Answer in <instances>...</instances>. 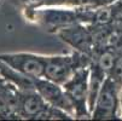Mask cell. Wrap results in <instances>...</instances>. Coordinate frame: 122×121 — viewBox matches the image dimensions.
<instances>
[{
	"mask_svg": "<svg viewBox=\"0 0 122 121\" xmlns=\"http://www.w3.org/2000/svg\"><path fill=\"white\" fill-rule=\"evenodd\" d=\"M50 104L41 97L36 90L20 91L18 111L21 119L38 120Z\"/></svg>",
	"mask_w": 122,
	"mask_h": 121,
	"instance_id": "obj_8",
	"label": "cell"
},
{
	"mask_svg": "<svg viewBox=\"0 0 122 121\" xmlns=\"http://www.w3.org/2000/svg\"><path fill=\"white\" fill-rule=\"evenodd\" d=\"M34 84H35V90L41 95V97L50 105L66 111L75 119L74 108L62 85L51 81L46 78H38L34 80Z\"/></svg>",
	"mask_w": 122,
	"mask_h": 121,
	"instance_id": "obj_7",
	"label": "cell"
},
{
	"mask_svg": "<svg viewBox=\"0 0 122 121\" xmlns=\"http://www.w3.org/2000/svg\"><path fill=\"white\" fill-rule=\"evenodd\" d=\"M45 57L33 52H4L0 53V62L30 79H38L44 78Z\"/></svg>",
	"mask_w": 122,
	"mask_h": 121,
	"instance_id": "obj_5",
	"label": "cell"
},
{
	"mask_svg": "<svg viewBox=\"0 0 122 121\" xmlns=\"http://www.w3.org/2000/svg\"><path fill=\"white\" fill-rule=\"evenodd\" d=\"M57 35L75 51L88 55L93 58L96 52V40L90 24L75 23L56 33Z\"/></svg>",
	"mask_w": 122,
	"mask_h": 121,
	"instance_id": "obj_6",
	"label": "cell"
},
{
	"mask_svg": "<svg viewBox=\"0 0 122 121\" xmlns=\"http://www.w3.org/2000/svg\"><path fill=\"white\" fill-rule=\"evenodd\" d=\"M92 120H117L121 116V86L110 76L104 81L91 113Z\"/></svg>",
	"mask_w": 122,
	"mask_h": 121,
	"instance_id": "obj_4",
	"label": "cell"
},
{
	"mask_svg": "<svg viewBox=\"0 0 122 121\" xmlns=\"http://www.w3.org/2000/svg\"><path fill=\"white\" fill-rule=\"evenodd\" d=\"M35 18L47 30L57 33L61 29L75 23L92 24L96 18V10H71V9H44L35 12Z\"/></svg>",
	"mask_w": 122,
	"mask_h": 121,
	"instance_id": "obj_2",
	"label": "cell"
},
{
	"mask_svg": "<svg viewBox=\"0 0 122 121\" xmlns=\"http://www.w3.org/2000/svg\"><path fill=\"white\" fill-rule=\"evenodd\" d=\"M121 116H122V86H121Z\"/></svg>",
	"mask_w": 122,
	"mask_h": 121,
	"instance_id": "obj_9",
	"label": "cell"
},
{
	"mask_svg": "<svg viewBox=\"0 0 122 121\" xmlns=\"http://www.w3.org/2000/svg\"><path fill=\"white\" fill-rule=\"evenodd\" d=\"M92 59L91 56L75 50L69 55H47L45 57L44 78L63 85L75 74L77 69L90 67Z\"/></svg>",
	"mask_w": 122,
	"mask_h": 121,
	"instance_id": "obj_1",
	"label": "cell"
},
{
	"mask_svg": "<svg viewBox=\"0 0 122 121\" xmlns=\"http://www.w3.org/2000/svg\"><path fill=\"white\" fill-rule=\"evenodd\" d=\"M90 67L80 68L75 74L63 84V89L74 108L75 119H91L88 105L90 91Z\"/></svg>",
	"mask_w": 122,
	"mask_h": 121,
	"instance_id": "obj_3",
	"label": "cell"
}]
</instances>
